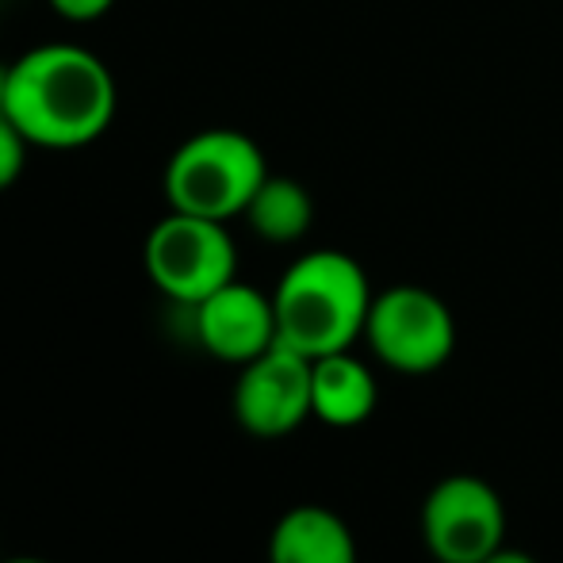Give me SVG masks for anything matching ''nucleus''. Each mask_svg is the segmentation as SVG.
<instances>
[{"instance_id":"obj_1","label":"nucleus","mask_w":563,"mask_h":563,"mask_svg":"<svg viewBox=\"0 0 563 563\" xmlns=\"http://www.w3.org/2000/svg\"><path fill=\"white\" fill-rule=\"evenodd\" d=\"M115 104V77L85 46L51 43L12 62L8 119L20 126L31 146H89L112 126Z\"/></svg>"},{"instance_id":"obj_2","label":"nucleus","mask_w":563,"mask_h":563,"mask_svg":"<svg viewBox=\"0 0 563 563\" xmlns=\"http://www.w3.org/2000/svg\"><path fill=\"white\" fill-rule=\"evenodd\" d=\"M372 291L364 268L341 250H311L291 261L273 291L280 341L319 361L353 349L364 338L372 311Z\"/></svg>"},{"instance_id":"obj_3","label":"nucleus","mask_w":563,"mask_h":563,"mask_svg":"<svg viewBox=\"0 0 563 563\" xmlns=\"http://www.w3.org/2000/svg\"><path fill=\"white\" fill-rule=\"evenodd\" d=\"M265 177V154L250 134L211 126L173 150L165 165V200L173 211L227 223L234 216H245Z\"/></svg>"},{"instance_id":"obj_4","label":"nucleus","mask_w":563,"mask_h":563,"mask_svg":"<svg viewBox=\"0 0 563 563\" xmlns=\"http://www.w3.org/2000/svg\"><path fill=\"white\" fill-rule=\"evenodd\" d=\"M146 273L162 296L180 307H196L238 280V250L227 223L203 216L169 211L146 238Z\"/></svg>"},{"instance_id":"obj_5","label":"nucleus","mask_w":563,"mask_h":563,"mask_svg":"<svg viewBox=\"0 0 563 563\" xmlns=\"http://www.w3.org/2000/svg\"><path fill=\"white\" fill-rule=\"evenodd\" d=\"M364 341L379 364L402 376H430L445 368L456 349V319L449 303L430 288L395 284L376 291Z\"/></svg>"},{"instance_id":"obj_6","label":"nucleus","mask_w":563,"mask_h":563,"mask_svg":"<svg viewBox=\"0 0 563 563\" xmlns=\"http://www.w3.org/2000/svg\"><path fill=\"white\" fill-rule=\"evenodd\" d=\"M422 541L438 563H479L506 544V503L479 475H445L422 503Z\"/></svg>"},{"instance_id":"obj_7","label":"nucleus","mask_w":563,"mask_h":563,"mask_svg":"<svg viewBox=\"0 0 563 563\" xmlns=\"http://www.w3.org/2000/svg\"><path fill=\"white\" fill-rule=\"evenodd\" d=\"M311 372L314 361L299 349L276 341L250 364H242V376L234 387V418L253 438H288L307 418L311 407Z\"/></svg>"},{"instance_id":"obj_8","label":"nucleus","mask_w":563,"mask_h":563,"mask_svg":"<svg viewBox=\"0 0 563 563\" xmlns=\"http://www.w3.org/2000/svg\"><path fill=\"white\" fill-rule=\"evenodd\" d=\"M196 319V338L211 356L227 364H250L265 349L280 341L276 330V307L273 296L250 288L242 280H230L219 291H211L203 303L188 307Z\"/></svg>"},{"instance_id":"obj_9","label":"nucleus","mask_w":563,"mask_h":563,"mask_svg":"<svg viewBox=\"0 0 563 563\" xmlns=\"http://www.w3.org/2000/svg\"><path fill=\"white\" fill-rule=\"evenodd\" d=\"M376 402H379L376 376H372V368L361 356H353L345 349V353H330L314 361L311 407L322 426L356 430V426H364L372 418Z\"/></svg>"},{"instance_id":"obj_10","label":"nucleus","mask_w":563,"mask_h":563,"mask_svg":"<svg viewBox=\"0 0 563 563\" xmlns=\"http://www.w3.org/2000/svg\"><path fill=\"white\" fill-rule=\"evenodd\" d=\"M268 563H356V541L330 506H291L268 537Z\"/></svg>"},{"instance_id":"obj_11","label":"nucleus","mask_w":563,"mask_h":563,"mask_svg":"<svg viewBox=\"0 0 563 563\" xmlns=\"http://www.w3.org/2000/svg\"><path fill=\"white\" fill-rule=\"evenodd\" d=\"M245 223L253 227V234L257 238H265V242L291 245L311 230L314 200L299 180L273 177V173H268L265 185L253 192L250 208H245Z\"/></svg>"},{"instance_id":"obj_12","label":"nucleus","mask_w":563,"mask_h":563,"mask_svg":"<svg viewBox=\"0 0 563 563\" xmlns=\"http://www.w3.org/2000/svg\"><path fill=\"white\" fill-rule=\"evenodd\" d=\"M27 146H31V142L23 139L20 126H15L8 115L0 119V192L20 180L23 165H27Z\"/></svg>"},{"instance_id":"obj_13","label":"nucleus","mask_w":563,"mask_h":563,"mask_svg":"<svg viewBox=\"0 0 563 563\" xmlns=\"http://www.w3.org/2000/svg\"><path fill=\"white\" fill-rule=\"evenodd\" d=\"M115 0H51V8L58 15L74 23H89V20H100L104 12H112Z\"/></svg>"},{"instance_id":"obj_14","label":"nucleus","mask_w":563,"mask_h":563,"mask_svg":"<svg viewBox=\"0 0 563 563\" xmlns=\"http://www.w3.org/2000/svg\"><path fill=\"white\" fill-rule=\"evenodd\" d=\"M479 563H537L529 552H521V549H510V544H498L490 556H483Z\"/></svg>"},{"instance_id":"obj_15","label":"nucleus","mask_w":563,"mask_h":563,"mask_svg":"<svg viewBox=\"0 0 563 563\" xmlns=\"http://www.w3.org/2000/svg\"><path fill=\"white\" fill-rule=\"evenodd\" d=\"M8 77H12V66H0V119L8 115Z\"/></svg>"},{"instance_id":"obj_16","label":"nucleus","mask_w":563,"mask_h":563,"mask_svg":"<svg viewBox=\"0 0 563 563\" xmlns=\"http://www.w3.org/2000/svg\"><path fill=\"white\" fill-rule=\"evenodd\" d=\"M0 563H51V560H0Z\"/></svg>"}]
</instances>
